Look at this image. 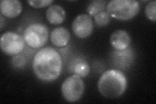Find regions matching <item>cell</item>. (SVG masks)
<instances>
[{"label": "cell", "mask_w": 156, "mask_h": 104, "mask_svg": "<svg viewBox=\"0 0 156 104\" xmlns=\"http://www.w3.org/2000/svg\"><path fill=\"white\" fill-rule=\"evenodd\" d=\"M62 67L60 54L51 47L42 48L33 58V72L37 78L43 81L56 80L61 73Z\"/></svg>", "instance_id": "1"}, {"label": "cell", "mask_w": 156, "mask_h": 104, "mask_svg": "<svg viewBox=\"0 0 156 104\" xmlns=\"http://www.w3.org/2000/svg\"><path fill=\"white\" fill-rule=\"evenodd\" d=\"M128 87L124 74L119 70H109L102 74L98 83L101 95L109 99H115L124 95Z\"/></svg>", "instance_id": "2"}, {"label": "cell", "mask_w": 156, "mask_h": 104, "mask_svg": "<svg viewBox=\"0 0 156 104\" xmlns=\"http://www.w3.org/2000/svg\"><path fill=\"white\" fill-rule=\"evenodd\" d=\"M107 12L115 19L128 20L138 14L139 3L135 0H111L106 6Z\"/></svg>", "instance_id": "3"}, {"label": "cell", "mask_w": 156, "mask_h": 104, "mask_svg": "<svg viewBox=\"0 0 156 104\" xmlns=\"http://www.w3.org/2000/svg\"><path fill=\"white\" fill-rule=\"evenodd\" d=\"M23 37L29 47L35 49L40 48L44 46L48 41L49 29L43 23H33L26 28Z\"/></svg>", "instance_id": "4"}, {"label": "cell", "mask_w": 156, "mask_h": 104, "mask_svg": "<svg viewBox=\"0 0 156 104\" xmlns=\"http://www.w3.org/2000/svg\"><path fill=\"white\" fill-rule=\"evenodd\" d=\"M84 91V81L76 74L66 78L61 85L62 95L68 102L73 103L80 100Z\"/></svg>", "instance_id": "5"}, {"label": "cell", "mask_w": 156, "mask_h": 104, "mask_svg": "<svg viewBox=\"0 0 156 104\" xmlns=\"http://www.w3.org/2000/svg\"><path fill=\"white\" fill-rule=\"evenodd\" d=\"M0 46L2 52L8 56H16L25 47L23 37L14 32H7L1 37Z\"/></svg>", "instance_id": "6"}, {"label": "cell", "mask_w": 156, "mask_h": 104, "mask_svg": "<svg viewBox=\"0 0 156 104\" xmlns=\"http://www.w3.org/2000/svg\"><path fill=\"white\" fill-rule=\"evenodd\" d=\"M94 28L93 21L89 14H81L74 19L72 23V31L75 35L80 38L89 37Z\"/></svg>", "instance_id": "7"}, {"label": "cell", "mask_w": 156, "mask_h": 104, "mask_svg": "<svg viewBox=\"0 0 156 104\" xmlns=\"http://www.w3.org/2000/svg\"><path fill=\"white\" fill-rule=\"evenodd\" d=\"M0 11L5 17L14 18L21 14L22 5L18 0H2L0 2Z\"/></svg>", "instance_id": "8"}, {"label": "cell", "mask_w": 156, "mask_h": 104, "mask_svg": "<svg viewBox=\"0 0 156 104\" xmlns=\"http://www.w3.org/2000/svg\"><path fill=\"white\" fill-rule=\"evenodd\" d=\"M111 46L116 50L122 51L128 48L131 43V37L125 30H116L111 35Z\"/></svg>", "instance_id": "9"}, {"label": "cell", "mask_w": 156, "mask_h": 104, "mask_svg": "<svg viewBox=\"0 0 156 104\" xmlns=\"http://www.w3.org/2000/svg\"><path fill=\"white\" fill-rule=\"evenodd\" d=\"M50 40L53 45L56 47H65L70 42V32L65 27H56L51 33Z\"/></svg>", "instance_id": "10"}, {"label": "cell", "mask_w": 156, "mask_h": 104, "mask_svg": "<svg viewBox=\"0 0 156 104\" xmlns=\"http://www.w3.org/2000/svg\"><path fill=\"white\" fill-rule=\"evenodd\" d=\"M46 18L52 25H59L65 21L66 13L65 9L58 5H52L46 11Z\"/></svg>", "instance_id": "11"}, {"label": "cell", "mask_w": 156, "mask_h": 104, "mask_svg": "<svg viewBox=\"0 0 156 104\" xmlns=\"http://www.w3.org/2000/svg\"><path fill=\"white\" fill-rule=\"evenodd\" d=\"M106 5V2L102 0H96L91 2L87 8V12L89 16H94L99 13L104 11Z\"/></svg>", "instance_id": "12"}, {"label": "cell", "mask_w": 156, "mask_h": 104, "mask_svg": "<svg viewBox=\"0 0 156 104\" xmlns=\"http://www.w3.org/2000/svg\"><path fill=\"white\" fill-rule=\"evenodd\" d=\"M74 72L75 74L81 77H86L89 75L90 72L89 65L84 61H78L74 66Z\"/></svg>", "instance_id": "13"}, {"label": "cell", "mask_w": 156, "mask_h": 104, "mask_svg": "<svg viewBox=\"0 0 156 104\" xmlns=\"http://www.w3.org/2000/svg\"><path fill=\"white\" fill-rule=\"evenodd\" d=\"M96 24L99 27H105L110 22L111 16L107 11H101L94 16Z\"/></svg>", "instance_id": "14"}, {"label": "cell", "mask_w": 156, "mask_h": 104, "mask_svg": "<svg viewBox=\"0 0 156 104\" xmlns=\"http://www.w3.org/2000/svg\"><path fill=\"white\" fill-rule=\"evenodd\" d=\"M156 2H150L145 8V14L150 20L156 21Z\"/></svg>", "instance_id": "15"}, {"label": "cell", "mask_w": 156, "mask_h": 104, "mask_svg": "<svg viewBox=\"0 0 156 104\" xmlns=\"http://www.w3.org/2000/svg\"><path fill=\"white\" fill-rule=\"evenodd\" d=\"M29 5L34 8H42L50 5L52 3V0H37V1H27Z\"/></svg>", "instance_id": "16"}, {"label": "cell", "mask_w": 156, "mask_h": 104, "mask_svg": "<svg viewBox=\"0 0 156 104\" xmlns=\"http://www.w3.org/2000/svg\"><path fill=\"white\" fill-rule=\"evenodd\" d=\"M12 64L15 67H22L25 64V59L21 56L16 55L12 59Z\"/></svg>", "instance_id": "17"}, {"label": "cell", "mask_w": 156, "mask_h": 104, "mask_svg": "<svg viewBox=\"0 0 156 104\" xmlns=\"http://www.w3.org/2000/svg\"><path fill=\"white\" fill-rule=\"evenodd\" d=\"M1 30H2L3 29V16L2 15L1 16Z\"/></svg>", "instance_id": "18"}]
</instances>
